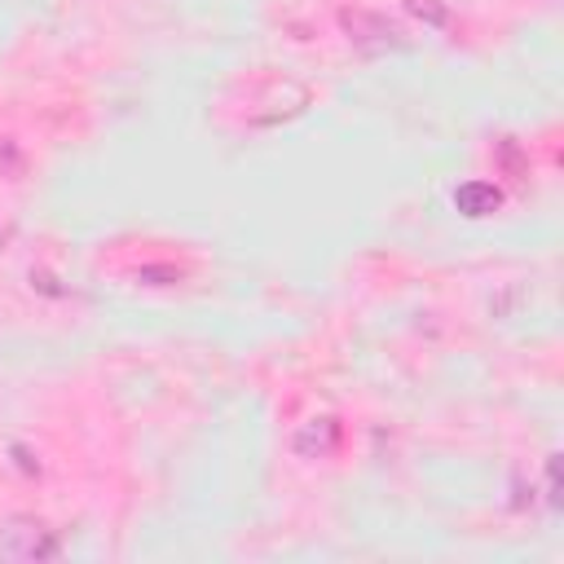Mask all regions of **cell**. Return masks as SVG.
Instances as JSON below:
<instances>
[]
</instances>
